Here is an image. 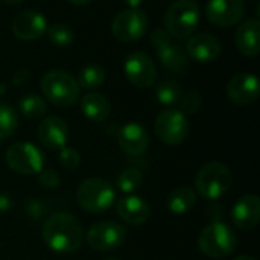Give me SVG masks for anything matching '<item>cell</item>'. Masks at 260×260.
<instances>
[{
	"instance_id": "obj_24",
	"label": "cell",
	"mask_w": 260,
	"mask_h": 260,
	"mask_svg": "<svg viewBox=\"0 0 260 260\" xmlns=\"http://www.w3.org/2000/svg\"><path fill=\"white\" fill-rule=\"evenodd\" d=\"M181 94H183V88H181L180 82L175 79H165L155 88L157 101L166 107H172V105L178 104Z\"/></svg>"
},
{
	"instance_id": "obj_4",
	"label": "cell",
	"mask_w": 260,
	"mask_h": 260,
	"mask_svg": "<svg viewBox=\"0 0 260 260\" xmlns=\"http://www.w3.org/2000/svg\"><path fill=\"white\" fill-rule=\"evenodd\" d=\"M41 91L44 98L56 107H70L78 101V81L66 70H50L41 79Z\"/></svg>"
},
{
	"instance_id": "obj_6",
	"label": "cell",
	"mask_w": 260,
	"mask_h": 260,
	"mask_svg": "<svg viewBox=\"0 0 260 260\" xmlns=\"http://www.w3.org/2000/svg\"><path fill=\"white\" fill-rule=\"evenodd\" d=\"M236 245L238 238L235 232L221 221L209 224L198 236L200 250L212 259H222L230 256L235 251Z\"/></svg>"
},
{
	"instance_id": "obj_1",
	"label": "cell",
	"mask_w": 260,
	"mask_h": 260,
	"mask_svg": "<svg viewBox=\"0 0 260 260\" xmlns=\"http://www.w3.org/2000/svg\"><path fill=\"white\" fill-rule=\"evenodd\" d=\"M41 233L46 245L52 251L61 254L78 251L82 247L85 238L84 229L79 221L67 212L50 215L44 221Z\"/></svg>"
},
{
	"instance_id": "obj_13",
	"label": "cell",
	"mask_w": 260,
	"mask_h": 260,
	"mask_svg": "<svg viewBox=\"0 0 260 260\" xmlns=\"http://www.w3.org/2000/svg\"><path fill=\"white\" fill-rule=\"evenodd\" d=\"M206 14L215 26L232 27L244 18L245 0H209Z\"/></svg>"
},
{
	"instance_id": "obj_38",
	"label": "cell",
	"mask_w": 260,
	"mask_h": 260,
	"mask_svg": "<svg viewBox=\"0 0 260 260\" xmlns=\"http://www.w3.org/2000/svg\"><path fill=\"white\" fill-rule=\"evenodd\" d=\"M233 260H256L254 257H251V256H238L236 259Z\"/></svg>"
},
{
	"instance_id": "obj_17",
	"label": "cell",
	"mask_w": 260,
	"mask_h": 260,
	"mask_svg": "<svg viewBox=\"0 0 260 260\" xmlns=\"http://www.w3.org/2000/svg\"><path fill=\"white\" fill-rule=\"evenodd\" d=\"M232 221L239 230H253L260 221V200L257 195L241 197L232 209Z\"/></svg>"
},
{
	"instance_id": "obj_5",
	"label": "cell",
	"mask_w": 260,
	"mask_h": 260,
	"mask_svg": "<svg viewBox=\"0 0 260 260\" xmlns=\"http://www.w3.org/2000/svg\"><path fill=\"white\" fill-rule=\"evenodd\" d=\"M116 200L113 184L104 178H88L82 181L76 190V201L82 210L88 213H104Z\"/></svg>"
},
{
	"instance_id": "obj_14",
	"label": "cell",
	"mask_w": 260,
	"mask_h": 260,
	"mask_svg": "<svg viewBox=\"0 0 260 260\" xmlns=\"http://www.w3.org/2000/svg\"><path fill=\"white\" fill-rule=\"evenodd\" d=\"M11 29L17 38H20L23 41H34L46 34L47 21H46L44 15H41L40 12H37L34 9H29V11H23L14 17Z\"/></svg>"
},
{
	"instance_id": "obj_21",
	"label": "cell",
	"mask_w": 260,
	"mask_h": 260,
	"mask_svg": "<svg viewBox=\"0 0 260 260\" xmlns=\"http://www.w3.org/2000/svg\"><path fill=\"white\" fill-rule=\"evenodd\" d=\"M235 43L239 52L245 56L254 58L260 52V24L257 18H248L239 24Z\"/></svg>"
},
{
	"instance_id": "obj_2",
	"label": "cell",
	"mask_w": 260,
	"mask_h": 260,
	"mask_svg": "<svg viewBox=\"0 0 260 260\" xmlns=\"http://www.w3.org/2000/svg\"><path fill=\"white\" fill-rule=\"evenodd\" d=\"M200 18V5L195 0H177L168 8L163 21L171 37L187 40L195 34Z\"/></svg>"
},
{
	"instance_id": "obj_20",
	"label": "cell",
	"mask_w": 260,
	"mask_h": 260,
	"mask_svg": "<svg viewBox=\"0 0 260 260\" xmlns=\"http://www.w3.org/2000/svg\"><path fill=\"white\" fill-rule=\"evenodd\" d=\"M116 210L119 218L129 225H142L151 218L149 204L137 195H129L119 200Z\"/></svg>"
},
{
	"instance_id": "obj_22",
	"label": "cell",
	"mask_w": 260,
	"mask_h": 260,
	"mask_svg": "<svg viewBox=\"0 0 260 260\" xmlns=\"http://www.w3.org/2000/svg\"><path fill=\"white\" fill-rule=\"evenodd\" d=\"M81 110L88 120L104 122L110 116L111 105L101 93H87L81 101Z\"/></svg>"
},
{
	"instance_id": "obj_12",
	"label": "cell",
	"mask_w": 260,
	"mask_h": 260,
	"mask_svg": "<svg viewBox=\"0 0 260 260\" xmlns=\"http://www.w3.org/2000/svg\"><path fill=\"white\" fill-rule=\"evenodd\" d=\"M123 70L126 79L139 88H148L157 79L155 64L145 52H133L128 55L123 64Z\"/></svg>"
},
{
	"instance_id": "obj_3",
	"label": "cell",
	"mask_w": 260,
	"mask_h": 260,
	"mask_svg": "<svg viewBox=\"0 0 260 260\" xmlns=\"http://www.w3.org/2000/svg\"><path fill=\"white\" fill-rule=\"evenodd\" d=\"M232 181V171L227 165L221 161H210L198 171L195 177V189L200 197L213 201L229 192Z\"/></svg>"
},
{
	"instance_id": "obj_30",
	"label": "cell",
	"mask_w": 260,
	"mask_h": 260,
	"mask_svg": "<svg viewBox=\"0 0 260 260\" xmlns=\"http://www.w3.org/2000/svg\"><path fill=\"white\" fill-rule=\"evenodd\" d=\"M178 105H180V111L183 114H195L201 108V96L198 91L183 93L178 101Z\"/></svg>"
},
{
	"instance_id": "obj_19",
	"label": "cell",
	"mask_w": 260,
	"mask_h": 260,
	"mask_svg": "<svg viewBox=\"0 0 260 260\" xmlns=\"http://www.w3.org/2000/svg\"><path fill=\"white\" fill-rule=\"evenodd\" d=\"M117 142L123 152L129 155H142L149 148V134L140 123L129 122L119 129Z\"/></svg>"
},
{
	"instance_id": "obj_36",
	"label": "cell",
	"mask_w": 260,
	"mask_h": 260,
	"mask_svg": "<svg viewBox=\"0 0 260 260\" xmlns=\"http://www.w3.org/2000/svg\"><path fill=\"white\" fill-rule=\"evenodd\" d=\"M70 3H73V5H78V6H82V5H87V3H90L91 0H69Z\"/></svg>"
},
{
	"instance_id": "obj_32",
	"label": "cell",
	"mask_w": 260,
	"mask_h": 260,
	"mask_svg": "<svg viewBox=\"0 0 260 260\" xmlns=\"http://www.w3.org/2000/svg\"><path fill=\"white\" fill-rule=\"evenodd\" d=\"M59 161H61V165L66 169L73 171V169L79 168V165H81V155H79V152L76 149L64 146L62 149H59Z\"/></svg>"
},
{
	"instance_id": "obj_25",
	"label": "cell",
	"mask_w": 260,
	"mask_h": 260,
	"mask_svg": "<svg viewBox=\"0 0 260 260\" xmlns=\"http://www.w3.org/2000/svg\"><path fill=\"white\" fill-rule=\"evenodd\" d=\"M18 110L27 119H41L47 113V104L41 96L26 94L18 101Z\"/></svg>"
},
{
	"instance_id": "obj_26",
	"label": "cell",
	"mask_w": 260,
	"mask_h": 260,
	"mask_svg": "<svg viewBox=\"0 0 260 260\" xmlns=\"http://www.w3.org/2000/svg\"><path fill=\"white\" fill-rule=\"evenodd\" d=\"M78 85L79 88H85V90H94L99 88L104 82H105V70L101 66L96 64H90L85 66L79 75H78Z\"/></svg>"
},
{
	"instance_id": "obj_28",
	"label": "cell",
	"mask_w": 260,
	"mask_h": 260,
	"mask_svg": "<svg viewBox=\"0 0 260 260\" xmlns=\"http://www.w3.org/2000/svg\"><path fill=\"white\" fill-rule=\"evenodd\" d=\"M142 183H143V175L140 171H137L134 168L123 169L116 178V187L123 193L136 192L142 186Z\"/></svg>"
},
{
	"instance_id": "obj_35",
	"label": "cell",
	"mask_w": 260,
	"mask_h": 260,
	"mask_svg": "<svg viewBox=\"0 0 260 260\" xmlns=\"http://www.w3.org/2000/svg\"><path fill=\"white\" fill-rule=\"evenodd\" d=\"M145 0H125V3L129 6V8H133V9H136V8H139L142 3H143Z\"/></svg>"
},
{
	"instance_id": "obj_18",
	"label": "cell",
	"mask_w": 260,
	"mask_h": 260,
	"mask_svg": "<svg viewBox=\"0 0 260 260\" xmlns=\"http://www.w3.org/2000/svg\"><path fill=\"white\" fill-rule=\"evenodd\" d=\"M222 46L219 40L210 34H193L187 38V56L197 62H212L221 55Z\"/></svg>"
},
{
	"instance_id": "obj_27",
	"label": "cell",
	"mask_w": 260,
	"mask_h": 260,
	"mask_svg": "<svg viewBox=\"0 0 260 260\" xmlns=\"http://www.w3.org/2000/svg\"><path fill=\"white\" fill-rule=\"evenodd\" d=\"M18 126V116L14 107L0 102V142L11 137Z\"/></svg>"
},
{
	"instance_id": "obj_39",
	"label": "cell",
	"mask_w": 260,
	"mask_h": 260,
	"mask_svg": "<svg viewBox=\"0 0 260 260\" xmlns=\"http://www.w3.org/2000/svg\"><path fill=\"white\" fill-rule=\"evenodd\" d=\"M107 260H119V259H107Z\"/></svg>"
},
{
	"instance_id": "obj_9",
	"label": "cell",
	"mask_w": 260,
	"mask_h": 260,
	"mask_svg": "<svg viewBox=\"0 0 260 260\" xmlns=\"http://www.w3.org/2000/svg\"><path fill=\"white\" fill-rule=\"evenodd\" d=\"M5 161L17 174L21 175H37L44 165L43 152L32 143L18 142L8 148Z\"/></svg>"
},
{
	"instance_id": "obj_8",
	"label": "cell",
	"mask_w": 260,
	"mask_h": 260,
	"mask_svg": "<svg viewBox=\"0 0 260 260\" xmlns=\"http://www.w3.org/2000/svg\"><path fill=\"white\" fill-rule=\"evenodd\" d=\"M154 129H155L157 137L163 143L169 146H175V145L183 143L187 139L189 120L186 114H183L180 110L166 108L158 113L155 123H154Z\"/></svg>"
},
{
	"instance_id": "obj_11",
	"label": "cell",
	"mask_w": 260,
	"mask_h": 260,
	"mask_svg": "<svg viewBox=\"0 0 260 260\" xmlns=\"http://www.w3.org/2000/svg\"><path fill=\"white\" fill-rule=\"evenodd\" d=\"M88 245L96 251L117 250L126 238V230L122 224L114 221H104L94 224L85 235Z\"/></svg>"
},
{
	"instance_id": "obj_16",
	"label": "cell",
	"mask_w": 260,
	"mask_h": 260,
	"mask_svg": "<svg viewBox=\"0 0 260 260\" xmlns=\"http://www.w3.org/2000/svg\"><path fill=\"white\" fill-rule=\"evenodd\" d=\"M38 139L46 149H62L69 139V126L66 120L58 116H49L43 119L38 126Z\"/></svg>"
},
{
	"instance_id": "obj_34",
	"label": "cell",
	"mask_w": 260,
	"mask_h": 260,
	"mask_svg": "<svg viewBox=\"0 0 260 260\" xmlns=\"http://www.w3.org/2000/svg\"><path fill=\"white\" fill-rule=\"evenodd\" d=\"M12 203H11V198L5 193H0V213H5L11 209Z\"/></svg>"
},
{
	"instance_id": "obj_33",
	"label": "cell",
	"mask_w": 260,
	"mask_h": 260,
	"mask_svg": "<svg viewBox=\"0 0 260 260\" xmlns=\"http://www.w3.org/2000/svg\"><path fill=\"white\" fill-rule=\"evenodd\" d=\"M26 210H27V215L32 218V219H38L40 216H43L47 210L44 201H40L38 198H34L32 201H29L26 204Z\"/></svg>"
},
{
	"instance_id": "obj_7",
	"label": "cell",
	"mask_w": 260,
	"mask_h": 260,
	"mask_svg": "<svg viewBox=\"0 0 260 260\" xmlns=\"http://www.w3.org/2000/svg\"><path fill=\"white\" fill-rule=\"evenodd\" d=\"M151 41L155 47L157 56L165 69L175 75H184L189 69V59L186 50L174 43L172 37L163 30V29H155L151 34Z\"/></svg>"
},
{
	"instance_id": "obj_31",
	"label": "cell",
	"mask_w": 260,
	"mask_h": 260,
	"mask_svg": "<svg viewBox=\"0 0 260 260\" xmlns=\"http://www.w3.org/2000/svg\"><path fill=\"white\" fill-rule=\"evenodd\" d=\"M38 183L43 189L46 190H53L59 186L61 183V178H59V174L55 171V169H41L38 174Z\"/></svg>"
},
{
	"instance_id": "obj_29",
	"label": "cell",
	"mask_w": 260,
	"mask_h": 260,
	"mask_svg": "<svg viewBox=\"0 0 260 260\" xmlns=\"http://www.w3.org/2000/svg\"><path fill=\"white\" fill-rule=\"evenodd\" d=\"M46 35H47L49 41L56 47H69L75 38L72 29L66 24H61V23H55L52 26H47Z\"/></svg>"
},
{
	"instance_id": "obj_23",
	"label": "cell",
	"mask_w": 260,
	"mask_h": 260,
	"mask_svg": "<svg viewBox=\"0 0 260 260\" xmlns=\"http://www.w3.org/2000/svg\"><path fill=\"white\" fill-rule=\"evenodd\" d=\"M197 204V193L190 187H178L168 197V209L174 215H184Z\"/></svg>"
},
{
	"instance_id": "obj_37",
	"label": "cell",
	"mask_w": 260,
	"mask_h": 260,
	"mask_svg": "<svg viewBox=\"0 0 260 260\" xmlns=\"http://www.w3.org/2000/svg\"><path fill=\"white\" fill-rule=\"evenodd\" d=\"M5 3H9V5H18V3H23L24 0H2Z\"/></svg>"
},
{
	"instance_id": "obj_10",
	"label": "cell",
	"mask_w": 260,
	"mask_h": 260,
	"mask_svg": "<svg viewBox=\"0 0 260 260\" xmlns=\"http://www.w3.org/2000/svg\"><path fill=\"white\" fill-rule=\"evenodd\" d=\"M148 15L142 9L128 8L114 17L111 23V32L117 40L129 43L140 40L148 30Z\"/></svg>"
},
{
	"instance_id": "obj_15",
	"label": "cell",
	"mask_w": 260,
	"mask_h": 260,
	"mask_svg": "<svg viewBox=\"0 0 260 260\" xmlns=\"http://www.w3.org/2000/svg\"><path fill=\"white\" fill-rule=\"evenodd\" d=\"M259 79L256 75L248 73V72H242V73L235 75L227 85L229 98L238 105L253 104L259 98Z\"/></svg>"
}]
</instances>
